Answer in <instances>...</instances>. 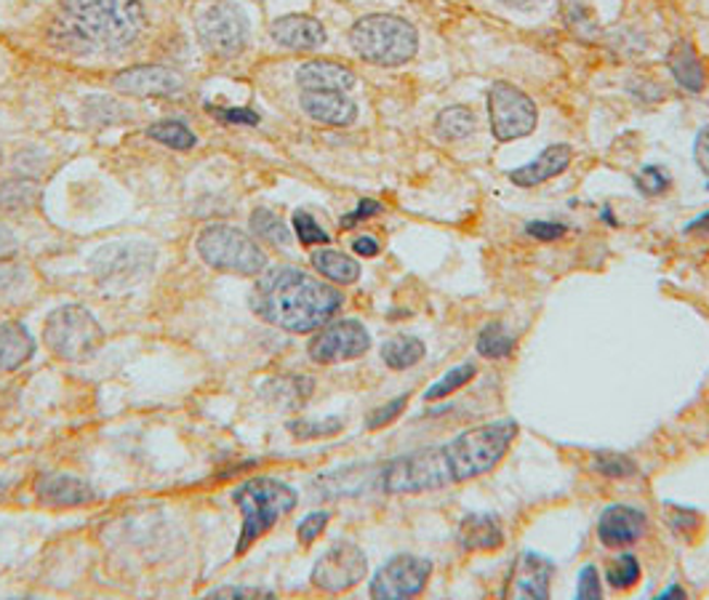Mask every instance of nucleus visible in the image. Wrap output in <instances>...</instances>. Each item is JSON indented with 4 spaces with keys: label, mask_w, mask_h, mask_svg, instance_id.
Wrapping results in <instances>:
<instances>
[{
    "label": "nucleus",
    "mask_w": 709,
    "mask_h": 600,
    "mask_svg": "<svg viewBox=\"0 0 709 600\" xmlns=\"http://www.w3.org/2000/svg\"><path fill=\"white\" fill-rule=\"evenodd\" d=\"M515 438V422H488L472 427L448 443L419 449L384 464L380 486L387 493H424L464 484L494 470Z\"/></svg>",
    "instance_id": "f257e3e1"
},
{
    "label": "nucleus",
    "mask_w": 709,
    "mask_h": 600,
    "mask_svg": "<svg viewBox=\"0 0 709 600\" xmlns=\"http://www.w3.org/2000/svg\"><path fill=\"white\" fill-rule=\"evenodd\" d=\"M251 308L262 321L291 334H310L339 313L341 293L304 270L281 267L259 280Z\"/></svg>",
    "instance_id": "f03ea898"
},
{
    "label": "nucleus",
    "mask_w": 709,
    "mask_h": 600,
    "mask_svg": "<svg viewBox=\"0 0 709 600\" xmlns=\"http://www.w3.org/2000/svg\"><path fill=\"white\" fill-rule=\"evenodd\" d=\"M139 0H62L57 38L75 51H121L145 29Z\"/></svg>",
    "instance_id": "7ed1b4c3"
},
{
    "label": "nucleus",
    "mask_w": 709,
    "mask_h": 600,
    "mask_svg": "<svg viewBox=\"0 0 709 600\" xmlns=\"http://www.w3.org/2000/svg\"><path fill=\"white\" fill-rule=\"evenodd\" d=\"M233 502L238 504L240 515H244V528H240L238 547H235V555L240 558L248 547L259 542L283 515H288L297 508L299 497L297 491L283 484V480L251 478L246 480L244 486L235 488Z\"/></svg>",
    "instance_id": "20e7f679"
},
{
    "label": "nucleus",
    "mask_w": 709,
    "mask_h": 600,
    "mask_svg": "<svg viewBox=\"0 0 709 600\" xmlns=\"http://www.w3.org/2000/svg\"><path fill=\"white\" fill-rule=\"evenodd\" d=\"M354 54L382 67H398L411 62L419 49V35L411 22L389 14H371L358 20L350 29Z\"/></svg>",
    "instance_id": "39448f33"
},
{
    "label": "nucleus",
    "mask_w": 709,
    "mask_h": 600,
    "mask_svg": "<svg viewBox=\"0 0 709 600\" xmlns=\"http://www.w3.org/2000/svg\"><path fill=\"white\" fill-rule=\"evenodd\" d=\"M104 342V328L80 304H64L46 321L43 345L62 361H86Z\"/></svg>",
    "instance_id": "423d86ee"
},
{
    "label": "nucleus",
    "mask_w": 709,
    "mask_h": 600,
    "mask_svg": "<svg viewBox=\"0 0 709 600\" xmlns=\"http://www.w3.org/2000/svg\"><path fill=\"white\" fill-rule=\"evenodd\" d=\"M198 254L209 267L235 275H259L268 264L257 240L229 225L206 227L198 238Z\"/></svg>",
    "instance_id": "0eeeda50"
},
{
    "label": "nucleus",
    "mask_w": 709,
    "mask_h": 600,
    "mask_svg": "<svg viewBox=\"0 0 709 600\" xmlns=\"http://www.w3.org/2000/svg\"><path fill=\"white\" fill-rule=\"evenodd\" d=\"M488 113H492V132L496 142H512V139L528 137L536 128V104L534 99L525 91H520L518 86L499 84L492 86L488 91Z\"/></svg>",
    "instance_id": "6e6552de"
},
{
    "label": "nucleus",
    "mask_w": 709,
    "mask_h": 600,
    "mask_svg": "<svg viewBox=\"0 0 709 600\" xmlns=\"http://www.w3.org/2000/svg\"><path fill=\"white\" fill-rule=\"evenodd\" d=\"M198 38L216 57H235L248 40V20L233 3H211L198 16Z\"/></svg>",
    "instance_id": "1a4fd4ad"
},
{
    "label": "nucleus",
    "mask_w": 709,
    "mask_h": 600,
    "mask_svg": "<svg viewBox=\"0 0 709 600\" xmlns=\"http://www.w3.org/2000/svg\"><path fill=\"white\" fill-rule=\"evenodd\" d=\"M369 572L363 550L352 542H339L323 552L321 561L312 568V585L323 592H347L363 582Z\"/></svg>",
    "instance_id": "9d476101"
},
{
    "label": "nucleus",
    "mask_w": 709,
    "mask_h": 600,
    "mask_svg": "<svg viewBox=\"0 0 709 600\" xmlns=\"http://www.w3.org/2000/svg\"><path fill=\"white\" fill-rule=\"evenodd\" d=\"M433 576V563L427 558L398 555L384 563L380 574L371 582V596L380 600H403L413 598L427 587Z\"/></svg>",
    "instance_id": "9b49d317"
},
{
    "label": "nucleus",
    "mask_w": 709,
    "mask_h": 600,
    "mask_svg": "<svg viewBox=\"0 0 709 600\" xmlns=\"http://www.w3.org/2000/svg\"><path fill=\"white\" fill-rule=\"evenodd\" d=\"M156 251L141 243H115L97 251L91 267L102 284H137L152 270Z\"/></svg>",
    "instance_id": "f8f14e48"
},
{
    "label": "nucleus",
    "mask_w": 709,
    "mask_h": 600,
    "mask_svg": "<svg viewBox=\"0 0 709 600\" xmlns=\"http://www.w3.org/2000/svg\"><path fill=\"white\" fill-rule=\"evenodd\" d=\"M371 334L360 321H334L310 342V358L315 363H341L365 355Z\"/></svg>",
    "instance_id": "ddd939ff"
},
{
    "label": "nucleus",
    "mask_w": 709,
    "mask_h": 600,
    "mask_svg": "<svg viewBox=\"0 0 709 600\" xmlns=\"http://www.w3.org/2000/svg\"><path fill=\"white\" fill-rule=\"evenodd\" d=\"M112 86L117 91L128 93V97H174V93L182 91L185 86V78H182L176 70L161 67V64H139V67H128L123 73L115 75Z\"/></svg>",
    "instance_id": "4468645a"
},
{
    "label": "nucleus",
    "mask_w": 709,
    "mask_h": 600,
    "mask_svg": "<svg viewBox=\"0 0 709 600\" xmlns=\"http://www.w3.org/2000/svg\"><path fill=\"white\" fill-rule=\"evenodd\" d=\"M648 521L640 510L613 504L602 513L598 523V537L606 547H627L646 534Z\"/></svg>",
    "instance_id": "2eb2a0df"
},
{
    "label": "nucleus",
    "mask_w": 709,
    "mask_h": 600,
    "mask_svg": "<svg viewBox=\"0 0 709 600\" xmlns=\"http://www.w3.org/2000/svg\"><path fill=\"white\" fill-rule=\"evenodd\" d=\"M270 35L275 38V43H281L283 49L291 51H312L321 49L326 43V27L315 20V16L291 14L277 20L270 27Z\"/></svg>",
    "instance_id": "dca6fc26"
},
{
    "label": "nucleus",
    "mask_w": 709,
    "mask_h": 600,
    "mask_svg": "<svg viewBox=\"0 0 709 600\" xmlns=\"http://www.w3.org/2000/svg\"><path fill=\"white\" fill-rule=\"evenodd\" d=\"M552 561L536 552H523L515 563V574H512V596L528 598V600H545L549 598V579H552Z\"/></svg>",
    "instance_id": "f3484780"
},
{
    "label": "nucleus",
    "mask_w": 709,
    "mask_h": 600,
    "mask_svg": "<svg viewBox=\"0 0 709 600\" xmlns=\"http://www.w3.org/2000/svg\"><path fill=\"white\" fill-rule=\"evenodd\" d=\"M301 108L318 123L326 126H350L358 117V108L345 91H304L301 93Z\"/></svg>",
    "instance_id": "a211bd4d"
},
{
    "label": "nucleus",
    "mask_w": 709,
    "mask_h": 600,
    "mask_svg": "<svg viewBox=\"0 0 709 600\" xmlns=\"http://www.w3.org/2000/svg\"><path fill=\"white\" fill-rule=\"evenodd\" d=\"M569 166H571V147L549 145L536 161L515 168V172L510 174V179L515 182L518 187H539L545 185V182L555 179V176L563 174Z\"/></svg>",
    "instance_id": "6ab92c4d"
},
{
    "label": "nucleus",
    "mask_w": 709,
    "mask_h": 600,
    "mask_svg": "<svg viewBox=\"0 0 709 600\" xmlns=\"http://www.w3.org/2000/svg\"><path fill=\"white\" fill-rule=\"evenodd\" d=\"M297 80L304 91H350L354 73L336 62H307L297 73Z\"/></svg>",
    "instance_id": "aec40b11"
},
{
    "label": "nucleus",
    "mask_w": 709,
    "mask_h": 600,
    "mask_svg": "<svg viewBox=\"0 0 709 600\" xmlns=\"http://www.w3.org/2000/svg\"><path fill=\"white\" fill-rule=\"evenodd\" d=\"M459 542L470 552L499 550L501 542H505V532H501L499 517L486 513L467 515L462 526H459Z\"/></svg>",
    "instance_id": "412c9836"
},
{
    "label": "nucleus",
    "mask_w": 709,
    "mask_h": 600,
    "mask_svg": "<svg viewBox=\"0 0 709 600\" xmlns=\"http://www.w3.org/2000/svg\"><path fill=\"white\" fill-rule=\"evenodd\" d=\"M38 497L51 508H75V504L91 502L94 491L73 475H46L38 484Z\"/></svg>",
    "instance_id": "4be33fe9"
},
{
    "label": "nucleus",
    "mask_w": 709,
    "mask_h": 600,
    "mask_svg": "<svg viewBox=\"0 0 709 600\" xmlns=\"http://www.w3.org/2000/svg\"><path fill=\"white\" fill-rule=\"evenodd\" d=\"M35 342L20 323H3L0 326V372H16L33 358Z\"/></svg>",
    "instance_id": "5701e85b"
},
{
    "label": "nucleus",
    "mask_w": 709,
    "mask_h": 600,
    "mask_svg": "<svg viewBox=\"0 0 709 600\" xmlns=\"http://www.w3.org/2000/svg\"><path fill=\"white\" fill-rule=\"evenodd\" d=\"M670 70L675 75V80L681 84L685 91H705L707 86V75H705V64H701L699 54L691 43H675V49L670 51Z\"/></svg>",
    "instance_id": "b1692460"
},
{
    "label": "nucleus",
    "mask_w": 709,
    "mask_h": 600,
    "mask_svg": "<svg viewBox=\"0 0 709 600\" xmlns=\"http://www.w3.org/2000/svg\"><path fill=\"white\" fill-rule=\"evenodd\" d=\"M312 267L323 275V278L334 280V284H354L360 278V264L352 257L341 254L334 249H321L312 254Z\"/></svg>",
    "instance_id": "393cba45"
},
{
    "label": "nucleus",
    "mask_w": 709,
    "mask_h": 600,
    "mask_svg": "<svg viewBox=\"0 0 709 600\" xmlns=\"http://www.w3.org/2000/svg\"><path fill=\"white\" fill-rule=\"evenodd\" d=\"M40 203V187L35 182L14 179L0 185V209L11 214H25Z\"/></svg>",
    "instance_id": "a878e982"
},
{
    "label": "nucleus",
    "mask_w": 709,
    "mask_h": 600,
    "mask_svg": "<svg viewBox=\"0 0 709 600\" xmlns=\"http://www.w3.org/2000/svg\"><path fill=\"white\" fill-rule=\"evenodd\" d=\"M435 128L446 142H462L477 128V117L467 108H446L437 115Z\"/></svg>",
    "instance_id": "bb28decb"
},
{
    "label": "nucleus",
    "mask_w": 709,
    "mask_h": 600,
    "mask_svg": "<svg viewBox=\"0 0 709 600\" xmlns=\"http://www.w3.org/2000/svg\"><path fill=\"white\" fill-rule=\"evenodd\" d=\"M424 352L427 350H424V342H419V339L395 337L382 347V361L387 363L389 368H395V372H403V368L416 366L424 358Z\"/></svg>",
    "instance_id": "cd10ccee"
},
{
    "label": "nucleus",
    "mask_w": 709,
    "mask_h": 600,
    "mask_svg": "<svg viewBox=\"0 0 709 600\" xmlns=\"http://www.w3.org/2000/svg\"><path fill=\"white\" fill-rule=\"evenodd\" d=\"M273 403H281V409H297V405L312 392V379L307 376H286V379L270 382L268 390Z\"/></svg>",
    "instance_id": "c85d7f7f"
},
{
    "label": "nucleus",
    "mask_w": 709,
    "mask_h": 600,
    "mask_svg": "<svg viewBox=\"0 0 709 600\" xmlns=\"http://www.w3.org/2000/svg\"><path fill=\"white\" fill-rule=\"evenodd\" d=\"M512 350H515V337H512L501 323H492V326L483 328L481 337H477V352H481L483 358L499 361V358L510 355Z\"/></svg>",
    "instance_id": "c756f323"
},
{
    "label": "nucleus",
    "mask_w": 709,
    "mask_h": 600,
    "mask_svg": "<svg viewBox=\"0 0 709 600\" xmlns=\"http://www.w3.org/2000/svg\"><path fill=\"white\" fill-rule=\"evenodd\" d=\"M147 134H150L156 142L171 147V150H192L195 147V134L182 121L152 123V126L147 128Z\"/></svg>",
    "instance_id": "7c9ffc66"
},
{
    "label": "nucleus",
    "mask_w": 709,
    "mask_h": 600,
    "mask_svg": "<svg viewBox=\"0 0 709 600\" xmlns=\"http://www.w3.org/2000/svg\"><path fill=\"white\" fill-rule=\"evenodd\" d=\"M251 229H253V235H259V238L270 240V243H275V246L291 243V233H288V227L283 225L281 216L273 214V211H268V209L253 211Z\"/></svg>",
    "instance_id": "2f4dec72"
},
{
    "label": "nucleus",
    "mask_w": 709,
    "mask_h": 600,
    "mask_svg": "<svg viewBox=\"0 0 709 600\" xmlns=\"http://www.w3.org/2000/svg\"><path fill=\"white\" fill-rule=\"evenodd\" d=\"M475 374H477L475 363H462V366L451 368V372L443 376V379H437L435 385L424 392V400H440V398L451 396L453 390H459V387H464L467 382L475 379Z\"/></svg>",
    "instance_id": "473e14b6"
},
{
    "label": "nucleus",
    "mask_w": 709,
    "mask_h": 600,
    "mask_svg": "<svg viewBox=\"0 0 709 600\" xmlns=\"http://www.w3.org/2000/svg\"><path fill=\"white\" fill-rule=\"evenodd\" d=\"M637 579H640V563H637V558L630 555V552L619 555L617 561H611V566H608V582H611V587H617V590H630Z\"/></svg>",
    "instance_id": "72a5a7b5"
},
{
    "label": "nucleus",
    "mask_w": 709,
    "mask_h": 600,
    "mask_svg": "<svg viewBox=\"0 0 709 600\" xmlns=\"http://www.w3.org/2000/svg\"><path fill=\"white\" fill-rule=\"evenodd\" d=\"M565 20L573 29H579V35H593L595 14L587 0H565Z\"/></svg>",
    "instance_id": "f704fd0d"
},
{
    "label": "nucleus",
    "mask_w": 709,
    "mask_h": 600,
    "mask_svg": "<svg viewBox=\"0 0 709 600\" xmlns=\"http://www.w3.org/2000/svg\"><path fill=\"white\" fill-rule=\"evenodd\" d=\"M294 229H297V238L304 246H315V243H328V233L312 220L307 211H297L294 214Z\"/></svg>",
    "instance_id": "c9c22d12"
},
{
    "label": "nucleus",
    "mask_w": 709,
    "mask_h": 600,
    "mask_svg": "<svg viewBox=\"0 0 709 600\" xmlns=\"http://www.w3.org/2000/svg\"><path fill=\"white\" fill-rule=\"evenodd\" d=\"M595 470L602 475H611V478H630V475H635V464L622 454H598L595 457Z\"/></svg>",
    "instance_id": "e433bc0d"
},
{
    "label": "nucleus",
    "mask_w": 709,
    "mask_h": 600,
    "mask_svg": "<svg viewBox=\"0 0 709 600\" xmlns=\"http://www.w3.org/2000/svg\"><path fill=\"white\" fill-rule=\"evenodd\" d=\"M294 435L299 440H310V438H323V435H334L341 429V420H326V422H291L288 425Z\"/></svg>",
    "instance_id": "4c0bfd02"
},
{
    "label": "nucleus",
    "mask_w": 709,
    "mask_h": 600,
    "mask_svg": "<svg viewBox=\"0 0 709 600\" xmlns=\"http://www.w3.org/2000/svg\"><path fill=\"white\" fill-rule=\"evenodd\" d=\"M406 403H409V396H400V398L389 400V403H384L382 409H376L374 414H371L369 420H365V427H369V429H380L384 425H389V422H393V420H398L400 411L406 409Z\"/></svg>",
    "instance_id": "58836bf2"
},
{
    "label": "nucleus",
    "mask_w": 709,
    "mask_h": 600,
    "mask_svg": "<svg viewBox=\"0 0 709 600\" xmlns=\"http://www.w3.org/2000/svg\"><path fill=\"white\" fill-rule=\"evenodd\" d=\"M667 187H670V176L656 166L643 168L640 176H637V190L646 192V196H661Z\"/></svg>",
    "instance_id": "ea45409f"
},
{
    "label": "nucleus",
    "mask_w": 709,
    "mask_h": 600,
    "mask_svg": "<svg viewBox=\"0 0 709 600\" xmlns=\"http://www.w3.org/2000/svg\"><path fill=\"white\" fill-rule=\"evenodd\" d=\"M328 513H312L299 523V542L312 545L323 534V528L328 526Z\"/></svg>",
    "instance_id": "a19ab883"
},
{
    "label": "nucleus",
    "mask_w": 709,
    "mask_h": 600,
    "mask_svg": "<svg viewBox=\"0 0 709 600\" xmlns=\"http://www.w3.org/2000/svg\"><path fill=\"white\" fill-rule=\"evenodd\" d=\"M579 598L584 600H598L600 598V576L595 566H584L582 574H579Z\"/></svg>",
    "instance_id": "79ce46f5"
},
{
    "label": "nucleus",
    "mask_w": 709,
    "mask_h": 600,
    "mask_svg": "<svg viewBox=\"0 0 709 600\" xmlns=\"http://www.w3.org/2000/svg\"><path fill=\"white\" fill-rule=\"evenodd\" d=\"M209 113H214L219 121L224 123H246V126H253V123H259V115L251 113V110H240V108H214V104H209Z\"/></svg>",
    "instance_id": "37998d69"
},
{
    "label": "nucleus",
    "mask_w": 709,
    "mask_h": 600,
    "mask_svg": "<svg viewBox=\"0 0 709 600\" xmlns=\"http://www.w3.org/2000/svg\"><path fill=\"white\" fill-rule=\"evenodd\" d=\"M525 233L536 240H558L560 235H565V225H558V222H531L525 227Z\"/></svg>",
    "instance_id": "c03bdc74"
},
{
    "label": "nucleus",
    "mask_w": 709,
    "mask_h": 600,
    "mask_svg": "<svg viewBox=\"0 0 709 600\" xmlns=\"http://www.w3.org/2000/svg\"><path fill=\"white\" fill-rule=\"evenodd\" d=\"M376 214H382V203H376V200H360L358 209H354L350 216H345V220H341V227H352V225H358V222L371 220V216H376Z\"/></svg>",
    "instance_id": "a18cd8bd"
},
{
    "label": "nucleus",
    "mask_w": 709,
    "mask_h": 600,
    "mask_svg": "<svg viewBox=\"0 0 709 600\" xmlns=\"http://www.w3.org/2000/svg\"><path fill=\"white\" fill-rule=\"evenodd\" d=\"M273 592L259 590V587H219V590L209 592V598H270Z\"/></svg>",
    "instance_id": "49530a36"
},
{
    "label": "nucleus",
    "mask_w": 709,
    "mask_h": 600,
    "mask_svg": "<svg viewBox=\"0 0 709 600\" xmlns=\"http://www.w3.org/2000/svg\"><path fill=\"white\" fill-rule=\"evenodd\" d=\"M694 155H696V163H699L701 172H705L709 176V126L701 128L699 137H696Z\"/></svg>",
    "instance_id": "de8ad7c7"
},
{
    "label": "nucleus",
    "mask_w": 709,
    "mask_h": 600,
    "mask_svg": "<svg viewBox=\"0 0 709 600\" xmlns=\"http://www.w3.org/2000/svg\"><path fill=\"white\" fill-rule=\"evenodd\" d=\"M16 251H20V243H16L14 233L0 225V262H9L11 257H16Z\"/></svg>",
    "instance_id": "09e8293b"
},
{
    "label": "nucleus",
    "mask_w": 709,
    "mask_h": 600,
    "mask_svg": "<svg viewBox=\"0 0 709 600\" xmlns=\"http://www.w3.org/2000/svg\"><path fill=\"white\" fill-rule=\"evenodd\" d=\"M352 251L358 257H376L380 254V243H376L374 238H369V235H360V238L352 243Z\"/></svg>",
    "instance_id": "8fccbe9b"
},
{
    "label": "nucleus",
    "mask_w": 709,
    "mask_h": 600,
    "mask_svg": "<svg viewBox=\"0 0 709 600\" xmlns=\"http://www.w3.org/2000/svg\"><path fill=\"white\" fill-rule=\"evenodd\" d=\"M499 3H505L507 9H515V11H525V14H531V11L539 9L545 0H499Z\"/></svg>",
    "instance_id": "3c124183"
},
{
    "label": "nucleus",
    "mask_w": 709,
    "mask_h": 600,
    "mask_svg": "<svg viewBox=\"0 0 709 600\" xmlns=\"http://www.w3.org/2000/svg\"><path fill=\"white\" fill-rule=\"evenodd\" d=\"M685 233H701V235H709V211H707V214H701L699 220L691 222V225L685 227Z\"/></svg>",
    "instance_id": "603ef678"
},
{
    "label": "nucleus",
    "mask_w": 709,
    "mask_h": 600,
    "mask_svg": "<svg viewBox=\"0 0 709 600\" xmlns=\"http://www.w3.org/2000/svg\"><path fill=\"white\" fill-rule=\"evenodd\" d=\"M659 598L661 600H667V598H685V590H683V587L672 585V587H667L664 592H659Z\"/></svg>",
    "instance_id": "864d4df0"
}]
</instances>
